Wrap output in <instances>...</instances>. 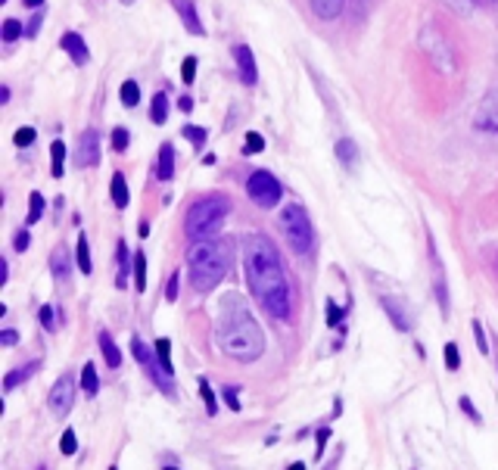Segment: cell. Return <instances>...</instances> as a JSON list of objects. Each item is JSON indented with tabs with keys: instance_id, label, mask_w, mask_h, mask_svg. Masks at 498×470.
I'll list each match as a JSON object with an SVG mask.
<instances>
[{
	"instance_id": "obj_1",
	"label": "cell",
	"mask_w": 498,
	"mask_h": 470,
	"mask_svg": "<svg viewBox=\"0 0 498 470\" xmlns=\"http://www.w3.org/2000/svg\"><path fill=\"white\" fill-rule=\"evenodd\" d=\"M243 271H247V287L252 299L271 318L287 321L293 312V290L290 280H287L284 262H280L277 249L265 234L243 237Z\"/></svg>"
},
{
	"instance_id": "obj_2",
	"label": "cell",
	"mask_w": 498,
	"mask_h": 470,
	"mask_svg": "<svg viewBox=\"0 0 498 470\" xmlns=\"http://www.w3.org/2000/svg\"><path fill=\"white\" fill-rule=\"evenodd\" d=\"M215 343H218L221 352L230 355L234 361H256L265 352V334L256 324V318L249 315V308L243 306L240 296L230 293L228 299L221 302Z\"/></svg>"
},
{
	"instance_id": "obj_3",
	"label": "cell",
	"mask_w": 498,
	"mask_h": 470,
	"mask_svg": "<svg viewBox=\"0 0 498 470\" xmlns=\"http://www.w3.org/2000/svg\"><path fill=\"white\" fill-rule=\"evenodd\" d=\"M230 247L225 240H193V247L187 249V268H190V284L199 293H209L228 278L230 271Z\"/></svg>"
},
{
	"instance_id": "obj_4",
	"label": "cell",
	"mask_w": 498,
	"mask_h": 470,
	"mask_svg": "<svg viewBox=\"0 0 498 470\" xmlns=\"http://www.w3.org/2000/svg\"><path fill=\"white\" fill-rule=\"evenodd\" d=\"M228 212H230V200L221 197V193H209V197L197 200L187 209V218H184L187 237L190 240H209L221 228V221L228 218Z\"/></svg>"
},
{
	"instance_id": "obj_5",
	"label": "cell",
	"mask_w": 498,
	"mask_h": 470,
	"mask_svg": "<svg viewBox=\"0 0 498 470\" xmlns=\"http://www.w3.org/2000/svg\"><path fill=\"white\" fill-rule=\"evenodd\" d=\"M280 234H284V240L290 243V249L296 256H312L315 252V228H312V218H308V212L299 206V202H290V206H284V212H280Z\"/></svg>"
},
{
	"instance_id": "obj_6",
	"label": "cell",
	"mask_w": 498,
	"mask_h": 470,
	"mask_svg": "<svg viewBox=\"0 0 498 470\" xmlns=\"http://www.w3.org/2000/svg\"><path fill=\"white\" fill-rule=\"evenodd\" d=\"M131 352H134V358L140 361V367L143 371H147V377L156 383L159 389H162L165 396H171V399H175L178 396V386H175V377H171V374H165V367L159 365V355H153V352H150V346L143 343L140 337H131Z\"/></svg>"
},
{
	"instance_id": "obj_7",
	"label": "cell",
	"mask_w": 498,
	"mask_h": 470,
	"mask_svg": "<svg viewBox=\"0 0 498 470\" xmlns=\"http://www.w3.org/2000/svg\"><path fill=\"white\" fill-rule=\"evenodd\" d=\"M421 47H424V53L430 56L433 66L443 72V75H452V72H454V53H452L449 38H445L439 28L424 25V32H421Z\"/></svg>"
},
{
	"instance_id": "obj_8",
	"label": "cell",
	"mask_w": 498,
	"mask_h": 470,
	"mask_svg": "<svg viewBox=\"0 0 498 470\" xmlns=\"http://www.w3.org/2000/svg\"><path fill=\"white\" fill-rule=\"evenodd\" d=\"M247 190H249V200L258 209H274L280 202V193H284L280 190V181L271 171H252L247 181Z\"/></svg>"
},
{
	"instance_id": "obj_9",
	"label": "cell",
	"mask_w": 498,
	"mask_h": 470,
	"mask_svg": "<svg viewBox=\"0 0 498 470\" xmlns=\"http://www.w3.org/2000/svg\"><path fill=\"white\" fill-rule=\"evenodd\" d=\"M47 402H50V411H53L56 417H66L69 414V408L75 405V380H72V374H63V377L53 383Z\"/></svg>"
},
{
	"instance_id": "obj_10",
	"label": "cell",
	"mask_w": 498,
	"mask_h": 470,
	"mask_svg": "<svg viewBox=\"0 0 498 470\" xmlns=\"http://www.w3.org/2000/svg\"><path fill=\"white\" fill-rule=\"evenodd\" d=\"M473 128L476 131H486V134H498V91L495 88L480 100V106H476Z\"/></svg>"
},
{
	"instance_id": "obj_11",
	"label": "cell",
	"mask_w": 498,
	"mask_h": 470,
	"mask_svg": "<svg viewBox=\"0 0 498 470\" xmlns=\"http://www.w3.org/2000/svg\"><path fill=\"white\" fill-rule=\"evenodd\" d=\"M100 162V134L88 128V131L81 134V141H78V150H75V165L78 169H91V165Z\"/></svg>"
},
{
	"instance_id": "obj_12",
	"label": "cell",
	"mask_w": 498,
	"mask_h": 470,
	"mask_svg": "<svg viewBox=\"0 0 498 470\" xmlns=\"http://www.w3.org/2000/svg\"><path fill=\"white\" fill-rule=\"evenodd\" d=\"M234 56H237V66H240V81L243 84H256L258 81V69H256V60H252V50L247 44H237Z\"/></svg>"
},
{
	"instance_id": "obj_13",
	"label": "cell",
	"mask_w": 498,
	"mask_h": 470,
	"mask_svg": "<svg viewBox=\"0 0 498 470\" xmlns=\"http://www.w3.org/2000/svg\"><path fill=\"white\" fill-rule=\"evenodd\" d=\"M63 50H66L69 60H75L78 66H84V63L91 60L88 44H84V38H81L78 32H66V34H63Z\"/></svg>"
},
{
	"instance_id": "obj_14",
	"label": "cell",
	"mask_w": 498,
	"mask_h": 470,
	"mask_svg": "<svg viewBox=\"0 0 498 470\" xmlns=\"http://www.w3.org/2000/svg\"><path fill=\"white\" fill-rule=\"evenodd\" d=\"M50 274H53L56 280H66L72 274V256L66 247H56L53 252H50Z\"/></svg>"
},
{
	"instance_id": "obj_15",
	"label": "cell",
	"mask_w": 498,
	"mask_h": 470,
	"mask_svg": "<svg viewBox=\"0 0 498 470\" xmlns=\"http://www.w3.org/2000/svg\"><path fill=\"white\" fill-rule=\"evenodd\" d=\"M156 175H159V181H171V178H175V147H171V143H162V147H159Z\"/></svg>"
},
{
	"instance_id": "obj_16",
	"label": "cell",
	"mask_w": 498,
	"mask_h": 470,
	"mask_svg": "<svg viewBox=\"0 0 498 470\" xmlns=\"http://www.w3.org/2000/svg\"><path fill=\"white\" fill-rule=\"evenodd\" d=\"M171 4L178 6V13L184 16V22H187V32L190 34H203L206 28H203V22H199V16H197V10H193V4L190 0H171Z\"/></svg>"
},
{
	"instance_id": "obj_17",
	"label": "cell",
	"mask_w": 498,
	"mask_h": 470,
	"mask_svg": "<svg viewBox=\"0 0 498 470\" xmlns=\"http://www.w3.org/2000/svg\"><path fill=\"white\" fill-rule=\"evenodd\" d=\"M41 371V361H28L25 367H16V371H10L6 374V380H4V389L10 393V389H16L22 380H28V377H34V374Z\"/></svg>"
},
{
	"instance_id": "obj_18",
	"label": "cell",
	"mask_w": 498,
	"mask_h": 470,
	"mask_svg": "<svg viewBox=\"0 0 498 470\" xmlns=\"http://www.w3.org/2000/svg\"><path fill=\"white\" fill-rule=\"evenodd\" d=\"M97 339H100V349H103V358H106V365H110V367H119V365H122V352H119V346L112 343L110 330H100V334H97Z\"/></svg>"
},
{
	"instance_id": "obj_19",
	"label": "cell",
	"mask_w": 498,
	"mask_h": 470,
	"mask_svg": "<svg viewBox=\"0 0 498 470\" xmlns=\"http://www.w3.org/2000/svg\"><path fill=\"white\" fill-rule=\"evenodd\" d=\"M346 0H312V10L317 19H336L343 13Z\"/></svg>"
},
{
	"instance_id": "obj_20",
	"label": "cell",
	"mask_w": 498,
	"mask_h": 470,
	"mask_svg": "<svg viewBox=\"0 0 498 470\" xmlns=\"http://www.w3.org/2000/svg\"><path fill=\"white\" fill-rule=\"evenodd\" d=\"M81 389L88 396L100 393V377H97V365H93V361H88V365L81 367Z\"/></svg>"
},
{
	"instance_id": "obj_21",
	"label": "cell",
	"mask_w": 498,
	"mask_h": 470,
	"mask_svg": "<svg viewBox=\"0 0 498 470\" xmlns=\"http://www.w3.org/2000/svg\"><path fill=\"white\" fill-rule=\"evenodd\" d=\"M384 308H386V315L393 318V324H395L399 330H411V321H408L405 308L395 306V299H389V296H386V299H384Z\"/></svg>"
},
{
	"instance_id": "obj_22",
	"label": "cell",
	"mask_w": 498,
	"mask_h": 470,
	"mask_svg": "<svg viewBox=\"0 0 498 470\" xmlns=\"http://www.w3.org/2000/svg\"><path fill=\"white\" fill-rule=\"evenodd\" d=\"M153 349H156V355H159V365L165 367V374H171V377H175V365H171V339L159 337Z\"/></svg>"
},
{
	"instance_id": "obj_23",
	"label": "cell",
	"mask_w": 498,
	"mask_h": 470,
	"mask_svg": "<svg viewBox=\"0 0 498 470\" xmlns=\"http://www.w3.org/2000/svg\"><path fill=\"white\" fill-rule=\"evenodd\" d=\"M110 190H112V202H115V206L125 209L128 206V184H125V175H122V171H115V175H112Z\"/></svg>"
},
{
	"instance_id": "obj_24",
	"label": "cell",
	"mask_w": 498,
	"mask_h": 470,
	"mask_svg": "<svg viewBox=\"0 0 498 470\" xmlns=\"http://www.w3.org/2000/svg\"><path fill=\"white\" fill-rule=\"evenodd\" d=\"M150 119H153V125H165V119H169V97H165V93H156L153 97Z\"/></svg>"
},
{
	"instance_id": "obj_25",
	"label": "cell",
	"mask_w": 498,
	"mask_h": 470,
	"mask_svg": "<svg viewBox=\"0 0 498 470\" xmlns=\"http://www.w3.org/2000/svg\"><path fill=\"white\" fill-rule=\"evenodd\" d=\"M75 262L81 274H91V252H88V237H78V247H75Z\"/></svg>"
},
{
	"instance_id": "obj_26",
	"label": "cell",
	"mask_w": 498,
	"mask_h": 470,
	"mask_svg": "<svg viewBox=\"0 0 498 470\" xmlns=\"http://www.w3.org/2000/svg\"><path fill=\"white\" fill-rule=\"evenodd\" d=\"M134 287H137V293L147 290V256L143 252L134 256Z\"/></svg>"
},
{
	"instance_id": "obj_27",
	"label": "cell",
	"mask_w": 498,
	"mask_h": 470,
	"mask_svg": "<svg viewBox=\"0 0 498 470\" xmlns=\"http://www.w3.org/2000/svg\"><path fill=\"white\" fill-rule=\"evenodd\" d=\"M336 156H340V162H343V165L355 169V162H358V150H355V143H352V141H340V143H336Z\"/></svg>"
},
{
	"instance_id": "obj_28",
	"label": "cell",
	"mask_w": 498,
	"mask_h": 470,
	"mask_svg": "<svg viewBox=\"0 0 498 470\" xmlns=\"http://www.w3.org/2000/svg\"><path fill=\"white\" fill-rule=\"evenodd\" d=\"M41 212H44V197H41V193L34 190L32 197H28V218H25V224H38Z\"/></svg>"
},
{
	"instance_id": "obj_29",
	"label": "cell",
	"mask_w": 498,
	"mask_h": 470,
	"mask_svg": "<svg viewBox=\"0 0 498 470\" xmlns=\"http://www.w3.org/2000/svg\"><path fill=\"white\" fill-rule=\"evenodd\" d=\"M50 156H53V178H63V159H66V143H63V141H53V147H50Z\"/></svg>"
},
{
	"instance_id": "obj_30",
	"label": "cell",
	"mask_w": 498,
	"mask_h": 470,
	"mask_svg": "<svg viewBox=\"0 0 498 470\" xmlns=\"http://www.w3.org/2000/svg\"><path fill=\"white\" fill-rule=\"evenodd\" d=\"M119 93H122V103H125V106H137V103H140V88H137V81H125Z\"/></svg>"
},
{
	"instance_id": "obj_31",
	"label": "cell",
	"mask_w": 498,
	"mask_h": 470,
	"mask_svg": "<svg viewBox=\"0 0 498 470\" xmlns=\"http://www.w3.org/2000/svg\"><path fill=\"white\" fill-rule=\"evenodd\" d=\"M199 396H203V402H206V411L209 414H218V402H215V393H212V386H209V380L203 377L199 380Z\"/></svg>"
},
{
	"instance_id": "obj_32",
	"label": "cell",
	"mask_w": 498,
	"mask_h": 470,
	"mask_svg": "<svg viewBox=\"0 0 498 470\" xmlns=\"http://www.w3.org/2000/svg\"><path fill=\"white\" fill-rule=\"evenodd\" d=\"M0 34H4V41H6V44H13V41H16L19 34H22V25H19L16 19H6L4 28H0Z\"/></svg>"
},
{
	"instance_id": "obj_33",
	"label": "cell",
	"mask_w": 498,
	"mask_h": 470,
	"mask_svg": "<svg viewBox=\"0 0 498 470\" xmlns=\"http://www.w3.org/2000/svg\"><path fill=\"white\" fill-rule=\"evenodd\" d=\"M60 452H63V455H75V452H78V436H75V430H66V433H63Z\"/></svg>"
},
{
	"instance_id": "obj_34",
	"label": "cell",
	"mask_w": 498,
	"mask_h": 470,
	"mask_svg": "<svg viewBox=\"0 0 498 470\" xmlns=\"http://www.w3.org/2000/svg\"><path fill=\"white\" fill-rule=\"evenodd\" d=\"M184 137H187V141H190L193 143V147H203V143H206V128H197V125H187L184 128Z\"/></svg>"
},
{
	"instance_id": "obj_35",
	"label": "cell",
	"mask_w": 498,
	"mask_h": 470,
	"mask_svg": "<svg viewBox=\"0 0 498 470\" xmlns=\"http://www.w3.org/2000/svg\"><path fill=\"white\" fill-rule=\"evenodd\" d=\"M443 355H445V365H449V371H458V367H461L458 346H454V343H445V352H443Z\"/></svg>"
},
{
	"instance_id": "obj_36",
	"label": "cell",
	"mask_w": 498,
	"mask_h": 470,
	"mask_svg": "<svg viewBox=\"0 0 498 470\" xmlns=\"http://www.w3.org/2000/svg\"><path fill=\"white\" fill-rule=\"evenodd\" d=\"M128 141H131V137H128L125 128H115V131H112V150H115V153H125Z\"/></svg>"
},
{
	"instance_id": "obj_37",
	"label": "cell",
	"mask_w": 498,
	"mask_h": 470,
	"mask_svg": "<svg viewBox=\"0 0 498 470\" xmlns=\"http://www.w3.org/2000/svg\"><path fill=\"white\" fill-rule=\"evenodd\" d=\"M181 78L187 84H193V78H197V56H187L181 63Z\"/></svg>"
},
{
	"instance_id": "obj_38",
	"label": "cell",
	"mask_w": 498,
	"mask_h": 470,
	"mask_svg": "<svg viewBox=\"0 0 498 470\" xmlns=\"http://www.w3.org/2000/svg\"><path fill=\"white\" fill-rule=\"evenodd\" d=\"M458 405H461V411H464V414H467V417H471V421H473V424H483V414H480V411H476V408H473V402H471V399H467V396H461V399H458Z\"/></svg>"
},
{
	"instance_id": "obj_39",
	"label": "cell",
	"mask_w": 498,
	"mask_h": 470,
	"mask_svg": "<svg viewBox=\"0 0 498 470\" xmlns=\"http://www.w3.org/2000/svg\"><path fill=\"white\" fill-rule=\"evenodd\" d=\"M32 141H34V128H19V131L13 134V143H16V147H28Z\"/></svg>"
},
{
	"instance_id": "obj_40",
	"label": "cell",
	"mask_w": 498,
	"mask_h": 470,
	"mask_svg": "<svg viewBox=\"0 0 498 470\" xmlns=\"http://www.w3.org/2000/svg\"><path fill=\"white\" fill-rule=\"evenodd\" d=\"M262 150H265V137L256 131L247 134V153H262Z\"/></svg>"
},
{
	"instance_id": "obj_41",
	"label": "cell",
	"mask_w": 498,
	"mask_h": 470,
	"mask_svg": "<svg viewBox=\"0 0 498 470\" xmlns=\"http://www.w3.org/2000/svg\"><path fill=\"white\" fill-rule=\"evenodd\" d=\"M178 290H181V278H178V274H171V278H169V287H165V299L175 302V299H178Z\"/></svg>"
},
{
	"instance_id": "obj_42",
	"label": "cell",
	"mask_w": 498,
	"mask_h": 470,
	"mask_svg": "<svg viewBox=\"0 0 498 470\" xmlns=\"http://www.w3.org/2000/svg\"><path fill=\"white\" fill-rule=\"evenodd\" d=\"M473 337H476V346H480V352L486 355V352H489V343H486V334H483V324H480V321H473Z\"/></svg>"
},
{
	"instance_id": "obj_43",
	"label": "cell",
	"mask_w": 498,
	"mask_h": 470,
	"mask_svg": "<svg viewBox=\"0 0 498 470\" xmlns=\"http://www.w3.org/2000/svg\"><path fill=\"white\" fill-rule=\"evenodd\" d=\"M340 321H343V312L334 306V302H327V324L330 327H340Z\"/></svg>"
},
{
	"instance_id": "obj_44",
	"label": "cell",
	"mask_w": 498,
	"mask_h": 470,
	"mask_svg": "<svg viewBox=\"0 0 498 470\" xmlns=\"http://www.w3.org/2000/svg\"><path fill=\"white\" fill-rule=\"evenodd\" d=\"M315 436H317V458H324V445H327V439H330V426H321Z\"/></svg>"
},
{
	"instance_id": "obj_45",
	"label": "cell",
	"mask_w": 498,
	"mask_h": 470,
	"mask_svg": "<svg viewBox=\"0 0 498 470\" xmlns=\"http://www.w3.org/2000/svg\"><path fill=\"white\" fill-rule=\"evenodd\" d=\"M41 22H44V16H41V13H34V16L28 19V28H25V34H28V38H34V34L41 32Z\"/></svg>"
},
{
	"instance_id": "obj_46",
	"label": "cell",
	"mask_w": 498,
	"mask_h": 470,
	"mask_svg": "<svg viewBox=\"0 0 498 470\" xmlns=\"http://www.w3.org/2000/svg\"><path fill=\"white\" fill-rule=\"evenodd\" d=\"M225 402L230 411H240V399H237V389L234 386H225Z\"/></svg>"
},
{
	"instance_id": "obj_47",
	"label": "cell",
	"mask_w": 498,
	"mask_h": 470,
	"mask_svg": "<svg viewBox=\"0 0 498 470\" xmlns=\"http://www.w3.org/2000/svg\"><path fill=\"white\" fill-rule=\"evenodd\" d=\"M53 318H56V312H53V308H50V306L41 308V324H44L47 330H53V327H56V324H53Z\"/></svg>"
},
{
	"instance_id": "obj_48",
	"label": "cell",
	"mask_w": 498,
	"mask_h": 470,
	"mask_svg": "<svg viewBox=\"0 0 498 470\" xmlns=\"http://www.w3.org/2000/svg\"><path fill=\"white\" fill-rule=\"evenodd\" d=\"M13 243H16V249H19V252H25V249H28V243H32V237H28V230H19L16 240H13Z\"/></svg>"
},
{
	"instance_id": "obj_49",
	"label": "cell",
	"mask_w": 498,
	"mask_h": 470,
	"mask_svg": "<svg viewBox=\"0 0 498 470\" xmlns=\"http://www.w3.org/2000/svg\"><path fill=\"white\" fill-rule=\"evenodd\" d=\"M0 343H4V346H16L19 343V334H16V330H4V334H0Z\"/></svg>"
},
{
	"instance_id": "obj_50",
	"label": "cell",
	"mask_w": 498,
	"mask_h": 470,
	"mask_svg": "<svg viewBox=\"0 0 498 470\" xmlns=\"http://www.w3.org/2000/svg\"><path fill=\"white\" fill-rule=\"evenodd\" d=\"M178 106H181L184 112H190V110H193V100H190V97H181V100H178Z\"/></svg>"
},
{
	"instance_id": "obj_51",
	"label": "cell",
	"mask_w": 498,
	"mask_h": 470,
	"mask_svg": "<svg viewBox=\"0 0 498 470\" xmlns=\"http://www.w3.org/2000/svg\"><path fill=\"white\" fill-rule=\"evenodd\" d=\"M22 4H25V6H34V10H38V6L44 4V0H22Z\"/></svg>"
},
{
	"instance_id": "obj_52",
	"label": "cell",
	"mask_w": 498,
	"mask_h": 470,
	"mask_svg": "<svg viewBox=\"0 0 498 470\" xmlns=\"http://www.w3.org/2000/svg\"><path fill=\"white\" fill-rule=\"evenodd\" d=\"M287 470H306V464H302V461H296V464H290Z\"/></svg>"
},
{
	"instance_id": "obj_53",
	"label": "cell",
	"mask_w": 498,
	"mask_h": 470,
	"mask_svg": "<svg viewBox=\"0 0 498 470\" xmlns=\"http://www.w3.org/2000/svg\"><path fill=\"white\" fill-rule=\"evenodd\" d=\"M473 4H492V0H473Z\"/></svg>"
},
{
	"instance_id": "obj_54",
	"label": "cell",
	"mask_w": 498,
	"mask_h": 470,
	"mask_svg": "<svg viewBox=\"0 0 498 470\" xmlns=\"http://www.w3.org/2000/svg\"><path fill=\"white\" fill-rule=\"evenodd\" d=\"M162 470H181V467H162Z\"/></svg>"
},
{
	"instance_id": "obj_55",
	"label": "cell",
	"mask_w": 498,
	"mask_h": 470,
	"mask_svg": "<svg viewBox=\"0 0 498 470\" xmlns=\"http://www.w3.org/2000/svg\"><path fill=\"white\" fill-rule=\"evenodd\" d=\"M122 4H134V0H122Z\"/></svg>"
},
{
	"instance_id": "obj_56",
	"label": "cell",
	"mask_w": 498,
	"mask_h": 470,
	"mask_svg": "<svg viewBox=\"0 0 498 470\" xmlns=\"http://www.w3.org/2000/svg\"><path fill=\"white\" fill-rule=\"evenodd\" d=\"M110 470H119V467H110Z\"/></svg>"
},
{
	"instance_id": "obj_57",
	"label": "cell",
	"mask_w": 498,
	"mask_h": 470,
	"mask_svg": "<svg viewBox=\"0 0 498 470\" xmlns=\"http://www.w3.org/2000/svg\"><path fill=\"white\" fill-rule=\"evenodd\" d=\"M0 4H4V0H0Z\"/></svg>"
}]
</instances>
